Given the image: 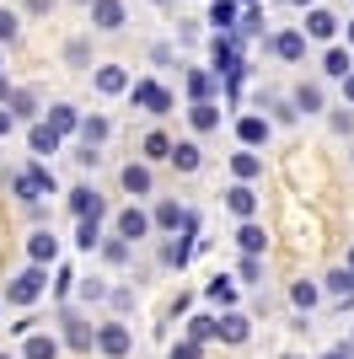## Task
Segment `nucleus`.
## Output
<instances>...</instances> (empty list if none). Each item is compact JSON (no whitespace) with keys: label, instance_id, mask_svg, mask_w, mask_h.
<instances>
[{"label":"nucleus","instance_id":"1","mask_svg":"<svg viewBox=\"0 0 354 359\" xmlns=\"http://www.w3.org/2000/svg\"><path fill=\"white\" fill-rule=\"evenodd\" d=\"M38 295H44V269H38V263H32L27 273H16L11 285H6V300H11V306H32Z\"/></svg>","mask_w":354,"mask_h":359},{"label":"nucleus","instance_id":"2","mask_svg":"<svg viewBox=\"0 0 354 359\" xmlns=\"http://www.w3.org/2000/svg\"><path fill=\"white\" fill-rule=\"evenodd\" d=\"M129 97H134V107H150L156 118H166V113H172V91H162L156 81H134Z\"/></svg>","mask_w":354,"mask_h":359},{"label":"nucleus","instance_id":"3","mask_svg":"<svg viewBox=\"0 0 354 359\" xmlns=\"http://www.w3.org/2000/svg\"><path fill=\"white\" fill-rule=\"evenodd\" d=\"M11 188H16V198H27V204H32L38 194H54V172H48V166H27Z\"/></svg>","mask_w":354,"mask_h":359},{"label":"nucleus","instance_id":"4","mask_svg":"<svg viewBox=\"0 0 354 359\" xmlns=\"http://www.w3.org/2000/svg\"><path fill=\"white\" fill-rule=\"evenodd\" d=\"M129 344H134V338H129L124 322H103V327H97V348H103L107 359H124V354H129Z\"/></svg>","mask_w":354,"mask_h":359},{"label":"nucleus","instance_id":"5","mask_svg":"<svg viewBox=\"0 0 354 359\" xmlns=\"http://www.w3.org/2000/svg\"><path fill=\"white\" fill-rule=\"evenodd\" d=\"M156 225H162V231H183V236H193L199 215L183 210V204H156Z\"/></svg>","mask_w":354,"mask_h":359},{"label":"nucleus","instance_id":"6","mask_svg":"<svg viewBox=\"0 0 354 359\" xmlns=\"http://www.w3.org/2000/svg\"><path fill=\"white\" fill-rule=\"evenodd\" d=\"M91 27L97 32H118L124 27V0H91Z\"/></svg>","mask_w":354,"mask_h":359},{"label":"nucleus","instance_id":"7","mask_svg":"<svg viewBox=\"0 0 354 359\" xmlns=\"http://www.w3.org/2000/svg\"><path fill=\"white\" fill-rule=\"evenodd\" d=\"M70 210H75V220H103L107 204H103L97 188H75V194H70Z\"/></svg>","mask_w":354,"mask_h":359},{"label":"nucleus","instance_id":"8","mask_svg":"<svg viewBox=\"0 0 354 359\" xmlns=\"http://www.w3.org/2000/svg\"><path fill=\"white\" fill-rule=\"evenodd\" d=\"M225 210H231L236 220H252V215H258V194H252L247 182H236V188H225Z\"/></svg>","mask_w":354,"mask_h":359},{"label":"nucleus","instance_id":"9","mask_svg":"<svg viewBox=\"0 0 354 359\" xmlns=\"http://www.w3.org/2000/svg\"><path fill=\"white\" fill-rule=\"evenodd\" d=\"M306 38H317V43H333V32H339V16L333 11H306Z\"/></svg>","mask_w":354,"mask_h":359},{"label":"nucleus","instance_id":"10","mask_svg":"<svg viewBox=\"0 0 354 359\" xmlns=\"http://www.w3.org/2000/svg\"><path fill=\"white\" fill-rule=\"evenodd\" d=\"M209 22H215V27H221V38H236V22H242V16H236V0H209Z\"/></svg>","mask_w":354,"mask_h":359},{"label":"nucleus","instance_id":"11","mask_svg":"<svg viewBox=\"0 0 354 359\" xmlns=\"http://www.w3.org/2000/svg\"><path fill=\"white\" fill-rule=\"evenodd\" d=\"M118 182H124V194H140V198H145L150 194V166L145 161H129L124 172H118Z\"/></svg>","mask_w":354,"mask_h":359},{"label":"nucleus","instance_id":"12","mask_svg":"<svg viewBox=\"0 0 354 359\" xmlns=\"http://www.w3.org/2000/svg\"><path fill=\"white\" fill-rule=\"evenodd\" d=\"M65 344H70V348H91V344H97V327H86L75 311H65Z\"/></svg>","mask_w":354,"mask_h":359},{"label":"nucleus","instance_id":"13","mask_svg":"<svg viewBox=\"0 0 354 359\" xmlns=\"http://www.w3.org/2000/svg\"><path fill=\"white\" fill-rule=\"evenodd\" d=\"M236 247H242L247 257H258V252L268 247V231H263V225H252V220H242V231H236Z\"/></svg>","mask_w":354,"mask_h":359},{"label":"nucleus","instance_id":"14","mask_svg":"<svg viewBox=\"0 0 354 359\" xmlns=\"http://www.w3.org/2000/svg\"><path fill=\"white\" fill-rule=\"evenodd\" d=\"M27 252H32V263H38V269H44V263H54V257H59V241H54V231H32Z\"/></svg>","mask_w":354,"mask_h":359},{"label":"nucleus","instance_id":"15","mask_svg":"<svg viewBox=\"0 0 354 359\" xmlns=\"http://www.w3.org/2000/svg\"><path fill=\"white\" fill-rule=\"evenodd\" d=\"M145 231H150V215L145 210H124V215H118V236H124V241H140Z\"/></svg>","mask_w":354,"mask_h":359},{"label":"nucleus","instance_id":"16","mask_svg":"<svg viewBox=\"0 0 354 359\" xmlns=\"http://www.w3.org/2000/svg\"><path fill=\"white\" fill-rule=\"evenodd\" d=\"M172 166L177 172H199V166H204V150L193 145V140H183V145H172Z\"/></svg>","mask_w":354,"mask_h":359},{"label":"nucleus","instance_id":"17","mask_svg":"<svg viewBox=\"0 0 354 359\" xmlns=\"http://www.w3.org/2000/svg\"><path fill=\"white\" fill-rule=\"evenodd\" d=\"M193 252H199V241H193V236H177L172 247H162V263H166V269H183Z\"/></svg>","mask_w":354,"mask_h":359},{"label":"nucleus","instance_id":"18","mask_svg":"<svg viewBox=\"0 0 354 359\" xmlns=\"http://www.w3.org/2000/svg\"><path fill=\"white\" fill-rule=\"evenodd\" d=\"M27 145H32V156H54V150H59V135L48 129V123H32V129H27Z\"/></svg>","mask_w":354,"mask_h":359},{"label":"nucleus","instance_id":"19","mask_svg":"<svg viewBox=\"0 0 354 359\" xmlns=\"http://www.w3.org/2000/svg\"><path fill=\"white\" fill-rule=\"evenodd\" d=\"M274 54H280V60H306V32H280V38H274Z\"/></svg>","mask_w":354,"mask_h":359},{"label":"nucleus","instance_id":"20","mask_svg":"<svg viewBox=\"0 0 354 359\" xmlns=\"http://www.w3.org/2000/svg\"><path fill=\"white\" fill-rule=\"evenodd\" d=\"M327 295L349 306V300H354V269H333V273H327Z\"/></svg>","mask_w":354,"mask_h":359},{"label":"nucleus","instance_id":"21","mask_svg":"<svg viewBox=\"0 0 354 359\" xmlns=\"http://www.w3.org/2000/svg\"><path fill=\"white\" fill-rule=\"evenodd\" d=\"M231 172H236V182H252L258 172H263V156H252V150H236V156H231Z\"/></svg>","mask_w":354,"mask_h":359},{"label":"nucleus","instance_id":"22","mask_svg":"<svg viewBox=\"0 0 354 359\" xmlns=\"http://www.w3.org/2000/svg\"><path fill=\"white\" fill-rule=\"evenodd\" d=\"M129 86V75H124V65H103L97 70V91H107V97H118V91Z\"/></svg>","mask_w":354,"mask_h":359},{"label":"nucleus","instance_id":"23","mask_svg":"<svg viewBox=\"0 0 354 359\" xmlns=\"http://www.w3.org/2000/svg\"><path fill=\"white\" fill-rule=\"evenodd\" d=\"M322 70L349 81V75H354V54H349V48H327V54H322Z\"/></svg>","mask_w":354,"mask_h":359},{"label":"nucleus","instance_id":"24","mask_svg":"<svg viewBox=\"0 0 354 359\" xmlns=\"http://www.w3.org/2000/svg\"><path fill=\"white\" fill-rule=\"evenodd\" d=\"M48 129H54V135H75V129H81V118H75V107H48Z\"/></svg>","mask_w":354,"mask_h":359},{"label":"nucleus","instance_id":"25","mask_svg":"<svg viewBox=\"0 0 354 359\" xmlns=\"http://www.w3.org/2000/svg\"><path fill=\"white\" fill-rule=\"evenodd\" d=\"M236 135H242V150H252V145H263V140H268V123L263 118H242V123H236Z\"/></svg>","mask_w":354,"mask_h":359},{"label":"nucleus","instance_id":"26","mask_svg":"<svg viewBox=\"0 0 354 359\" xmlns=\"http://www.w3.org/2000/svg\"><path fill=\"white\" fill-rule=\"evenodd\" d=\"M188 123H193V129H199V135H209V129H215V123H221V107H209V102H193Z\"/></svg>","mask_w":354,"mask_h":359},{"label":"nucleus","instance_id":"27","mask_svg":"<svg viewBox=\"0 0 354 359\" xmlns=\"http://www.w3.org/2000/svg\"><path fill=\"white\" fill-rule=\"evenodd\" d=\"M204 295L215 300V306H231V300H236V285H231V279H225V273H215V279H209V285H204Z\"/></svg>","mask_w":354,"mask_h":359},{"label":"nucleus","instance_id":"28","mask_svg":"<svg viewBox=\"0 0 354 359\" xmlns=\"http://www.w3.org/2000/svg\"><path fill=\"white\" fill-rule=\"evenodd\" d=\"M221 338H225V344H247V316L225 311V322H221Z\"/></svg>","mask_w":354,"mask_h":359},{"label":"nucleus","instance_id":"29","mask_svg":"<svg viewBox=\"0 0 354 359\" xmlns=\"http://www.w3.org/2000/svg\"><path fill=\"white\" fill-rule=\"evenodd\" d=\"M209 91H215V70H193L188 75V97H193V102H204Z\"/></svg>","mask_w":354,"mask_h":359},{"label":"nucleus","instance_id":"30","mask_svg":"<svg viewBox=\"0 0 354 359\" xmlns=\"http://www.w3.org/2000/svg\"><path fill=\"white\" fill-rule=\"evenodd\" d=\"M22 354H27V359H54V354H59V344H54V338H44V332H32Z\"/></svg>","mask_w":354,"mask_h":359},{"label":"nucleus","instance_id":"31","mask_svg":"<svg viewBox=\"0 0 354 359\" xmlns=\"http://www.w3.org/2000/svg\"><path fill=\"white\" fill-rule=\"evenodd\" d=\"M75 247H81V252L103 247V231H97V220H81V225H75Z\"/></svg>","mask_w":354,"mask_h":359},{"label":"nucleus","instance_id":"32","mask_svg":"<svg viewBox=\"0 0 354 359\" xmlns=\"http://www.w3.org/2000/svg\"><path fill=\"white\" fill-rule=\"evenodd\" d=\"M215 332H221L215 316H193V322H188V338H193V344H204V338H215Z\"/></svg>","mask_w":354,"mask_h":359},{"label":"nucleus","instance_id":"33","mask_svg":"<svg viewBox=\"0 0 354 359\" xmlns=\"http://www.w3.org/2000/svg\"><path fill=\"white\" fill-rule=\"evenodd\" d=\"M295 107L301 113H322V86H301L295 91Z\"/></svg>","mask_w":354,"mask_h":359},{"label":"nucleus","instance_id":"34","mask_svg":"<svg viewBox=\"0 0 354 359\" xmlns=\"http://www.w3.org/2000/svg\"><path fill=\"white\" fill-rule=\"evenodd\" d=\"M290 300H295V306H301V311H311V306L322 300V290H317V285H306V279H301V285L290 290Z\"/></svg>","mask_w":354,"mask_h":359},{"label":"nucleus","instance_id":"35","mask_svg":"<svg viewBox=\"0 0 354 359\" xmlns=\"http://www.w3.org/2000/svg\"><path fill=\"white\" fill-rule=\"evenodd\" d=\"M145 156L150 161H172V140L166 135H145Z\"/></svg>","mask_w":354,"mask_h":359},{"label":"nucleus","instance_id":"36","mask_svg":"<svg viewBox=\"0 0 354 359\" xmlns=\"http://www.w3.org/2000/svg\"><path fill=\"white\" fill-rule=\"evenodd\" d=\"M81 140H86V145L97 150V145L107 140V118H86V123H81Z\"/></svg>","mask_w":354,"mask_h":359},{"label":"nucleus","instance_id":"37","mask_svg":"<svg viewBox=\"0 0 354 359\" xmlns=\"http://www.w3.org/2000/svg\"><path fill=\"white\" fill-rule=\"evenodd\" d=\"M32 107H38L32 91H16V97H11V113H16V118H32Z\"/></svg>","mask_w":354,"mask_h":359},{"label":"nucleus","instance_id":"38","mask_svg":"<svg viewBox=\"0 0 354 359\" xmlns=\"http://www.w3.org/2000/svg\"><path fill=\"white\" fill-rule=\"evenodd\" d=\"M103 257H107V263H124V257H129V247H124V236H113V241H107V247H103Z\"/></svg>","mask_w":354,"mask_h":359},{"label":"nucleus","instance_id":"39","mask_svg":"<svg viewBox=\"0 0 354 359\" xmlns=\"http://www.w3.org/2000/svg\"><path fill=\"white\" fill-rule=\"evenodd\" d=\"M242 279H247V285H258V279H263V263H258V257H242Z\"/></svg>","mask_w":354,"mask_h":359},{"label":"nucleus","instance_id":"40","mask_svg":"<svg viewBox=\"0 0 354 359\" xmlns=\"http://www.w3.org/2000/svg\"><path fill=\"white\" fill-rule=\"evenodd\" d=\"M166 359H199V344H193V338H188V344H172V354H166Z\"/></svg>","mask_w":354,"mask_h":359},{"label":"nucleus","instance_id":"41","mask_svg":"<svg viewBox=\"0 0 354 359\" xmlns=\"http://www.w3.org/2000/svg\"><path fill=\"white\" fill-rule=\"evenodd\" d=\"M0 38H6V43L16 38V11H0Z\"/></svg>","mask_w":354,"mask_h":359},{"label":"nucleus","instance_id":"42","mask_svg":"<svg viewBox=\"0 0 354 359\" xmlns=\"http://www.w3.org/2000/svg\"><path fill=\"white\" fill-rule=\"evenodd\" d=\"M322 359H354V344H339V348H327Z\"/></svg>","mask_w":354,"mask_h":359},{"label":"nucleus","instance_id":"43","mask_svg":"<svg viewBox=\"0 0 354 359\" xmlns=\"http://www.w3.org/2000/svg\"><path fill=\"white\" fill-rule=\"evenodd\" d=\"M11 123H16V113H6V107H0V135H11Z\"/></svg>","mask_w":354,"mask_h":359},{"label":"nucleus","instance_id":"44","mask_svg":"<svg viewBox=\"0 0 354 359\" xmlns=\"http://www.w3.org/2000/svg\"><path fill=\"white\" fill-rule=\"evenodd\" d=\"M11 97H16V91L6 86V75H0V102H11Z\"/></svg>","mask_w":354,"mask_h":359},{"label":"nucleus","instance_id":"45","mask_svg":"<svg viewBox=\"0 0 354 359\" xmlns=\"http://www.w3.org/2000/svg\"><path fill=\"white\" fill-rule=\"evenodd\" d=\"M48 6H54V0H27V11H48Z\"/></svg>","mask_w":354,"mask_h":359},{"label":"nucleus","instance_id":"46","mask_svg":"<svg viewBox=\"0 0 354 359\" xmlns=\"http://www.w3.org/2000/svg\"><path fill=\"white\" fill-rule=\"evenodd\" d=\"M349 48H354V22H349Z\"/></svg>","mask_w":354,"mask_h":359},{"label":"nucleus","instance_id":"47","mask_svg":"<svg viewBox=\"0 0 354 359\" xmlns=\"http://www.w3.org/2000/svg\"><path fill=\"white\" fill-rule=\"evenodd\" d=\"M290 6H311V0H290Z\"/></svg>","mask_w":354,"mask_h":359},{"label":"nucleus","instance_id":"48","mask_svg":"<svg viewBox=\"0 0 354 359\" xmlns=\"http://www.w3.org/2000/svg\"><path fill=\"white\" fill-rule=\"evenodd\" d=\"M349 97H354V75H349Z\"/></svg>","mask_w":354,"mask_h":359},{"label":"nucleus","instance_id":"49","mask_svg":"<svg viewBox=\"0 0 354 359\" xmlns=\"http://www.w3.org/2000/svg\"><path fill=\"white\" fill-rule=\"evenodd\" d=\"M349 269H354V247H349Z\"/></svg>","mask_w":354,"mask_h":359},{"label":"nucleus","instance_id":"50","mask_svg":"<svg viewBox=\"0 0 354 359\" xmlns=\"http://www.w3.org/2000/svg\"><path fill=\"white\" fill-rule=\"evenodd\" d=\"M236 6H252V0H236Z\"/></svg>","mask_w":354,"mask_h":359},{"label":"nucleus","instance_id":"51","mask_svg":"<svg viewBox=\"0 0 354 359\" xmlns=\"http://www.w3.org/2000/svg\"><path fill=\"white\" fill-rule=\"evenodd\" d=\"M0 359H11V354H0Z\"/></svg>","mask_w":354,"mask_h":359},{"label":"nucleus","instance_id":"52","mask_svg":"<svg viewBox=\"0 0 354 359\" xmlns=\"http://www.w3.org/2000/svg\"><path fill=\"white\" fill-rule=\"evenodd\" d=\"M284 359H295V354H284Z\"/></svg>","mask_w":354,"mask_h":359}]
</instances>
